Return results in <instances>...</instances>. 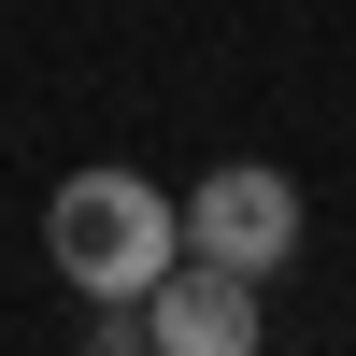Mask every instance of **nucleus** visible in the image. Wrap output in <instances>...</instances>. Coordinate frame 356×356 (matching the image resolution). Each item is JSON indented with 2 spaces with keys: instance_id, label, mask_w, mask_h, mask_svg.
<instances>
[{
  "instance_id": "nucleus-1",
  "label": "nucleus",
  "mask_w": 356,
  "mask_h": 356,
  "mask_svg": "<svg viewBox=\"0 0 356 356\" xmlns=\"http://www.w3.org/2000/svg\"><path fill=\"white\" fill-rule=\"evenodd\" d=\"M43 257L86 300H143V285L186 257V214H171V186H143V171H72V186L43 200Z\"/></svg>"
},
{
  "instance_id": "nucleus-2",
  "label": "nucleus",
  "mask_w": 356,
  "mask_h": 356,
  "mask_svg": "<svg viewBox=\"0 0 356 356\" xmlns=\"http://www.w3.org/2000/svg\"><path fill=\"white\" fill-rule=\"evenodd\" d=\"M171 214H186V243H200V257H228V271H257V285L300 257V186H285L271 157H228V171H200Z\"/></svg>"
},
{
  "instance_id": "nucleus-3",
  "label": "nucleus",
  "mask_w": 356,
  "mask_h": 356,
  "mask_svg": "<svg viewBox=\"0 0 356 356\" xmlns=\"http://www.w3.org/2000/svg\"><path fill=\"white\" fill-rule=\"evenodd\" d=\"M143 328H157V356H257V271H228V257H171L157 285H143Z\"/></svg>"
},
{
  "instance_id": "nucleus-4",
  "label": "nucleus",
  "mask_w": 356,
  "mask_h": 356,
  "mask_svg": "<svg viewBox=\"0 0 356 356\" xmlns=\"http://www.w3.org/2000/svg\"><path fill=\"white\" fill-rule=\"evenodd\" d=\"M86 356H157V328H143V300H86Z\"/></svg>"
}]
</instances>
